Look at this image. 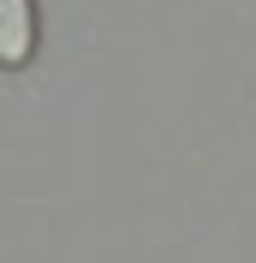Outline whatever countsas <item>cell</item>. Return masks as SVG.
<instances>
[{"mask_svg":"<svg viewBox=\"0 0 256 263\" xmlns=\"http://www.w3.org/2000/svg\"><path fill=\"white\" fill-rule=\"evenodd\" d=\"M36 54V0H0V66L18 72Z\"/></svg>","mask_w":256,"mask_h":263,"instance_id":"cell-1","label":"cell"}]
</instances>
